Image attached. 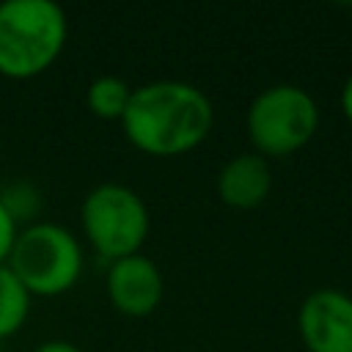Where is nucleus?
Listing matches in <instances>:
<instances>
[{
    "label": "nucleus",
    "mask_w": 352,
    "mask_h": 352,
    "mask_svg": "<svg viewBox=\"0 0 352 352\" xmlns=\"http://www.w3.org/2000/svg\"><path fill=\"white\" fill-rule=\"evenodd\" d=\"M124 138L148 157H182L198 148L214 126L212 99L187 80H151L132 88L118 121Z\"/></svg>",
    "instance_id": "obj_1"
},
{
    "label": "nucleus",
    "mask_w": 352,
    "mask_h": 352,
    "mask_svg": "<svg viewBox=\"0 0 352 352\" xmlns=\"http://www.w3.org/2000/svg\"><path fill=\"white\" fill-rule=\"evenodd\" d=\"M69 38V19L52 0L0 3V74L30 80L60 58Z\"/></svg>",
    "instance_id": "obj_2"
},
{
    "label": "nucleus",
    "mask_w": 352,
    "mask_h": 352,
    "mask_svg": "<svg viewBox=\"0 0 352 352\" xmlns=\"http://www.w3.org/2000/svg\"><path fill=\"white\" fill-rule=\"evenodd\" d=\"M6 264L30 297H58L77 286L85 258L66 226L33 220L19 228Z\"/></svg>",
    "instance_id": "obj_3"
},
{
    "label": "nucleus",
    "mask_w": 352,
    "mask_h": 352,
    "mask_svg": "<svg viewBox=\"0 0 352 352\" xmlns=\"http://www.w3.org/2000/svg\"><path fill=\"white\" fill-rule=\"evenodd\" d=\"M319 104L302 85L275 82L258 91L245 113V132L256 154L280 160L305 148L319 132Z\"/></svg>",
    "instance_id": "obj_4"
},
{
    "label": "nucleus",
    "mask_w": 352,
    "mask_h": 352,
    "mask_svg": "<svg viewBox=\"0 0 352 352\" xmlns=\"http://www.w3.org/2000/svg\"><path fill=\"white\" fill-rule=\"evenodd\" d=\"M80 226L85 242L110 264L140 253L151 231V214L138 190L121 182H102L85 192Z\"/></svg>",
    "instance_id": "obj_5"
},
{
    "label": "nucleus",
    "mask_w": 352,
    "mask_h": 352,
    "mask_svg": "<svg viewBox=\"0 0 352 352\" xmlns=\"http://www.w3.org/2000/svg\"><path fill=\"white\" fill-rule=\"evenodd\" d=\"M297 333L308 352H352V294L319 286L297 308Z\"/></svg>",
    "instance_id": "obj_6"
},
{
    "label": "nucleus",
    "mask_w": 352,
    "mask_h": 352,
    "mask_svg": "<svg viewBox=\"0 0 352 352\" xmlns=\"http://www.w3.org/2000/svg\"><path fill=\"white\" fill-rule=\"evenodd\" d=\"M104 289L110 305L129 319L151 316L165 297V275L146 253H132L107 264Z\"/></svg>",
    "instance_id": "obj_7"
},
{
    "label": "nucleus",
    "mask_w": 352,
    "mask_h": 352,
    "mask_svg": "<svg viewBox=\"0 0 352 352\" xmlns=\"http://www.w3.org/2000/svg\"><path fill=\"white\" fill-rule=\"evenodd\" d=\"M272 192V168L256 151H242L217 170V198L239 212L258 209Z\"/></svg>",
    "instance_id": "obj_8"
},
{
    "label": "nucleus",
    "mask_w": 352,
    "mask_h": 352,
    "mask_svg": "<svg viewBox=\"0 0 352 352\" xmlns=\"http://www.w3.org/2000/svg\"><path fill=\"white\" fill-rule=\"evenodd\" d=\"M132 99V85L116 74L94 77L85 88V107L99 121H121Z\"/></svg>",
    "instance_id": "obj_9"
},
{
    "label": "nucleus",
    "mask_w": 352,
    "mask_h": 352,
    "mask_svg": "<svg viewBox=\"0 0 352 352\" xmlns=\"http://www.w3.org/2000/svg\"><path fill=\"white\" fill-rule=\"evenodd\" d=\"M30 302L33 297L25 292V286L16 280L8 264H0V341L22 330V324L30 316Z\"/></svg>",
    "instance_id": "obj_10"
},
{
    "label": "nucleus",
    "mask_w": 352,
    "mask_h": 352,
    "mask_svg": "<svg viewBox=\"0 0 352 352\" xmlns=\"http://www.w3.org/2000/svg\"><path fill=\"white\" fill-rule=\"evenodd\" d=\"M0 204L8 209V214L16 220V226H30L33 217L38 214L41 209V198H38V190L28 182H14L8 187L0 190Z\"/></svg>",
    "instance_id": "obj_11"
},
{
    "label": "nucleus",
    "mask_w": 352,
    "mask_h": 352,
    "mask_svg": "<svg viewBox=\"0 0 352 352\" xmlns=\"http://www.w3.org/2000/svg\"><path fill=\"white\" fill-rule=\"evenodd\" d=\"M16 234H19L16 220H14V217L8 214V209L0 204V264L8 261V253H11V248H14Z\"/></svg>",
    "instance_id": "obj_12"
},
{
    "label": "nucleus",
    "mask_w": 352,
    "mask_h": 352,
    "mask_svg": "<svg viewBox=\"0 0 352 352\" xmlns=\"http://www.w3.org/2000/svg\"><path fill=\"white\" fill-rule=\"evenodd\" d=\"M33 352H82L77 344H72V341H63V338H50V341H44V344H38Z\"/></svg>",
    "instance_id": "obj_13"
},
{
    "label": "nucleus",
    "mask_w": 352,
    "mask_h": 352,
    "mask_svg": "<svg viewBox=\"0 0 352 352\" xmlns=\"http://www.w3.org/2000/svg\"><path fill=\"white\" fill-rule=\"evenodd\" d=\"M338 104H341V113H344V118L352 124V74L344 80V85H341V94H338Z\"/></svg>",
    "instance_id": "obj_14"
}]
</instances>
